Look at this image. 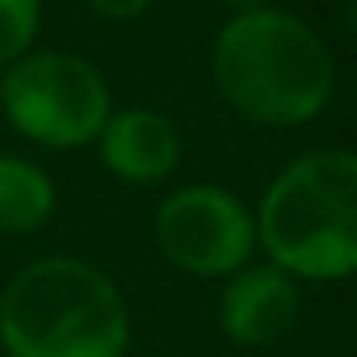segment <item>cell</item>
<instances>
[{
  "label": "cell",
  "mask_w": 357,
  "mask_h": 357,
  "mask_svg": "<svg viewBox=\"0 0 357 357\" xmlns=\"http://www.w3.org/2000/svg\"><path fill=\"white\" fill-rule=\"evenodd\" d=\"M0 344L9 357H122L130 311L97 265L43 257L22 265L0 294Z\"/></svg>",
  "instance_id": "cell-2"
},
{
  "label": "cell",
  "mask_w": 357,
  "mask_h": 357,
  "mask_svg": "<svg viewBox=\"0 0 357 357\" xmlns=\"http://www.w3.org/2000/svg\"><path fill=\"white\" fill-rule=\"evenodd\" d=\"M257 240L298 282L357 273V151L319 147L290 160L257 206Z\"/></svg>",
  "instance_id": "cell-3"
},
{
  "label": "cell",
  "mask_w": 357,
  "mask_h": 357,
  "mask_svg": "<svg viewBox=\"0 0 357 357\" xmlns=\"http://www.w3.org/2000/svg\"><path fill=\"white\" fill-rule=\"evenodd\" d=\"M151 227L164 261L190 278H231L236 269L252 265V252L261 248L257 211L215 181L172 190L155 206Z\"/></svg>",
  "instance_id": "cell-5"
},
{
  "label": "cell",
  "mask_w": 357,
  "mask_h": 357,
  "mask_svg": "<svg viewBox=\"0 0 357 357\" xmlns=\"http://www.w3.org/2000/svg\"><path fill=\"white\" fill-rule=\"evenodd\" d=\"M55 215V181L38 160L0 151V236H30Z\"/></svg>",
  "instance_id": "cell-8"
},
{
  "label": "cell",
  "mask_w": 357,
  "mask_h": 357,
  "mask_svg": "<svg viewBox=\"0 0 357 357\" xmlns=\"http://www.w3.org/2000/svg\"><path fill=\"white\" fill-rule=\"evenodd\" d=\"M211 76L219 97L257 126H303L319 118L336 89L328 43L286 9L231 13L215 38Z\"/></svg>",
  "instance_id": "cell-1"
},
{
  "label": "cell",
  "mask_w": 357,
  "mask_h": 357,
  "mask_svg": "<svg viewBox=\"0 0 357 357\" xmlns=\"http://www.w3.org/2000/svg\"><path fill=\"white\" fill-rule=\"evenodd\" d=\"M147 5H151V0H89V9H93L97 17H105V22H130V17H139Z\"/></svg>",
  "instance_id": "cell-10"
},
{
  "label": "cell",
  "mask_w": 357,
  "mask_h": 357,
  "mask_svg": "<svg viewBox=\"0 0 357 357\" xmlns=\"http://www.w3.org/2000/svg\"><path fill=\"white\" fill-rule=\"evenodd\" d=\"M298 311H303L298 278H290L273 261L236 269L219 294V328L231 344H244V349L282 340L298 324Z\"/></svg>",
  "instance_id": "cell-6"
},
{
  "label": "cell",
  "mask_w": 357,
  "mask_h": 357,
  "mask_svg": "<svg viewBox=\"0 0 357 357\" xmlns=\"http://www.w3.org/2000/svg\"><path fill=\"white\" fill-rule=\"evenodd\" d=\"M0 109L38 147L68 151L97 143L114 97L97 63L72 51H26L0 72Z\"/></svg>",
  "instance_id": "cell-4"
},
{
  "label": "cell",
  "mask_w": 357,
  "mask_h": 357,
  "mask_svg": "<svg viewBox=\"0 0 357 357\" xmlns=\"http://www.w3.org/2000/svg\"><path fill=\"white\" fill-rule=\"evenodd\" d=\"M223 5H227L231 13H252V9H265L269 0H223Z\"/></svg>",
  "instance_id": "cell-11"
},
{
  "label": "cell",
  "mask_w": 357,
  "mask_h": 357,
  "mask_svg": "<svg viewBox=\"0 0 357 357\" xmlns=\"http://www.w3.org/2000/svg\"><path fill=\"white\" fill-rule=\"evenodd\" d=\"M43 26V0H0V72L34 51Z\"/></svg>",
  "instance_id": "cell-9"
},
{
  "label": "cell",
  "mask_w": 357,
  "mask_h": 357,
  "mask_svg": "<svg viewBox=\"0 0 357 357\" xmlns=\"http://www.w3.org/2000/svg\"><path fill=\"white\" fill-rule=\"evenodd\" d=\"M101 164L126 185H160L181 164V135L172 118L147 105L114 109L97 135Z\"/></svg>",
  "instance_id": "cell-7"
}]
</instances>
